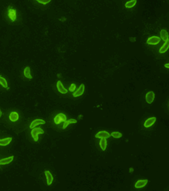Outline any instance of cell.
I'll return each mask as SVG.
<instances>
[{
	"instance_id": "cell-1",
	"label": "cell",
	"mask_w": 169,
	"mask_h": 191,
	"mask_svg": "<svg viewBox=\"0 0 169 191\" xmlns=\"http://www.w3.org/2000/svg\"><path fill=\"white\" fill-rule=\"evenodd\" d=\"M44 133V131L42 130L41 128H35L32 129L31 131V135L33 139L35 141L37 142L38 140V135L39 134H42Z\"/></svg>"
},
{
	"instance_id": "cell-2",
	"label": "cell",
	"mask_w": 169,
	"mask_h": 191,
	"mask_svg": "<svg viewBox=\"0 0 169 191\" xmlns=\"http://www.w3.org/2000/svg\"><path fill=\"white\" fill-rule=\"evenodd\" d=\"M67 120V117L65 114L64 113H59L57 115H56V116L54 118V121L55 122V124H60L62 121H66Z\"/></svg>"
},
{
	"instance_id": "cell-3",
	"label": "cell",
	"mask_w": 169,
	"mask_h": 191,
	"mask_svg": "<svg viewBox=\"0 0 169 191\" xmlns=\"http://www.w3.org/2000/svg\"><path fill=\"white\" fill-rule=\"evenodd\" d=\"M161 41V39L157 36H152L149 38L147 41V43L150 45H157Z\"/></svg>"
},
{
	"instance_id": "cell-4",
	"label": "cell",
	"mask_w": 169,
	"mask_h": 191,
	"mask_svg": "<svg viewBox=\"0 0 169 191\" xmlns=\"http://www.w3.org/2000/svg\"><path fill=\"white\" fill-rule=\"evenodd\" d=\"M95 137L97 138H108L110 137V134L107 131H102L98 132L95 135Z\"/></svg>"
},
{
	"instance_id": "cell-5",
	"label": "cell",
	"mask_w": 169,
	"mask_h": 191,
	"mask_svg": "<svg viewBox=\"0 0 169 191\" xmlns=\"http://www.w3.org/2000/svg\"><path fill=\"white\" fill-rule=\"evenodd\" d=\"M45 124V121L41 119H36L34 120L30 125V128L31 129H34L35 127L39 125H44Z\"/></svg>"
},
{
	"instance_id": "cell-6",
	"label": "cell",
	"mask_w": 169,
	"mask_h": 191,
	"mask_svg": "<svg viewBox=\"0 0 169 191\" xmlns=\"http://www.w3.org/2000/svg\"><path fill=\"white\" fill-rule=\"evenodd\" d=\"M155 98V94L153 92L150 91L148 92L146 95V101L148 104H151Z\"/></svg>"
},
{
	"instance_id": "cell-7",
	"label": "cell",
	"mask_w": 169,
	"mask_h": 191,
	"mask_svg": "<svg viewBox=\"0 0 169 191\" xmlns=\"http://www.w3.org/2000/svg\"><path fill=\"white\" fill-rule=\"evenodd\" d=\"M157 118L156 117H152L148 118L144 122V126L145 128H149L152 126L156 122Z\"/></svg>"
},
{
	"instance_id": "cell-8",
	"label": "cell",
	"mask_w": 169,
	"mask_h": 191,
	"mask_svg": "<svg viewBox=\"0 0 169 191\" xmlns=\"http://www.w3.org/2000/svg\"><path fill=\"white\" fill-rule=\"evenodd\" d=\"M84 89H85V86H84V85L83 84L81 85L79 89L75 92L73 93V96L74 97H77L80 96H81L83 94Z\"/></svg>"
},
{
	"instance_id": "cell-9",
	"label": "cell",
	"mask_w": 169,
	"mask_h": 191,
	"mask_svg": "<svg viewBox=\"0 0 169 191\" xmlns=\"http://www.w3.org/2000/svg\"><path fill=\"white\" fill-rule=\"evenodd\" d=\"M147 183H148L147 180H139L136 183L135 185V187L136 189H140V188H143L147 185Z\"/></svg>"
},
{
	"instance_id": "cell-10",
	"label": "cell",
	"mask_w": 169,
	"mask_h": 191,
	"mask_svg": "<svg viewBox=\"0 0 169 191\" xmlns=\"http://www.w3.org/2000/svg\"><path fill=\"white\" fill-rule=\"evenodd\" d=\"M56 87H57L58 90L59 92H60L62 94H65L68 93V90L66 89L63 86L62 82L61 81H58L57 84H56Z\"/></svg>"
},
{
	"instance_id": "cell-11",
	"label": "cell",
	"mask_w": 169,
	"mask_h": 191,
	"mask_svg": "<svg viewBox=\"0 0 169 191\" xmlns=\"http://www.w3.org/2000/svg\"><path fill=\"white\" fill-rule=\"evenodd\" d=\"M45 174L47 180V184L48 186H50L52 183L53 180V176L49 171H45Z\"/></svg>"
},
{
	"instance_id": "cell-12",
	"label": "cell",
	"mask_w": 169,
	"mask_h": 191,
	"mask_svg": "<svg viewBox=\"0 0 169 191\" xmlns=\"http://www.w3.org/2000/svg\"><path fill=\"white\" fill-rule=\"evenodd\" d=\"M8 16L12 21H15L16 18V10L13 9H10L8 11Z\"/></svg>"
},
{
	"instance_id": "cell-13",
	"label": "cell",
	"mask_w": 169,
	"mask_h": 191,
	"mask_svg": "<svg viewBox=\"0 0 169 191\" xmlns=\"http://www.w3.org/2000/svg\"><path fill=\"white\" fill-rule=\"evenodd\" d=\"M14 158V156H11L8 158H6L5 159H3L2 160H0V165H6V164H8L10 163H11Z\"/></svg>"
},
{
	"instance_id": "cell-14",
	"label": "cell",
	"mask_w": 169,
	"mask_h": 191,
	"mask_svg": "<svg viewBox=\"0 0 169 191\" xmlns=\"http://www.w3.org/2000/svg\"><path fill=\"white\" fill-rule=\"evenodd\" d=\"M19 118V115L16 112H12L9 115V119L12 122L16 121Z\"/></svg>"
},
{
	"instance_id": "cell-15",
	"label": "cell",
	"mask_w": 169,
	"mask_h": 191,
	"mask_svg": "<svg viewBox=\"0 0 169 191\" xmlns=\"http://www.w3.org/2000/svg\"><path fill=\"white\" fill-rule=\"evenodd\" d=\"M12 138L11 137L6 138L3 139H0V146H6L8 145L12 141Z\"/></svg>"
},
{
	"instance_id": "cell-16",
	"label": "cell",
	"mask_w": 169,
	"mask_h": 191,
	"mask_svg": "<svg viewBox=\"0 0 169 191\" xmlns=\"http://www.w3.org/2000/svg\"><path fill=\"white\" fill-rule=\"evenodd\" d=\"M24 75L28 79H32L33 77L31 75V70L30 67H26L24 70Z\"/></svg>"
},
{
	"instance_id": "cell-17",
	"label": "cell",
	"mask_w": 169,
	"mask_h": 191,
	"mask_svg": "<svg viewBox=\"0 0 169 191\" xmlns=\"http://www.w3.org/2000/svg\"><path fill=\"white\" fill-rule=\"evenodd\" d=\"M161 37L162 39L165 42L169 40V34L167 31L165 30H162L161 31Z\"/></svg>"
},
{
	"instance_id": "cell-18",
	"label": "cell",
	"mask_w": 169,
	"mask_h": 191,
	"mask_svg": "<svg viewBox=\"0 0 169 191\" xmlns=\"http://www.w3.org/2000/svg\"><path fill=\"white\" fill-rule=\"evenodd\" d=\"M169 47V40H168L167 41L165 42L164 44L162 46V47L160 49V52L161 53H164L166 52Z\"/></svg>"
},
{
	"instance_id": "cell-19",
	"label": "cell",
	"mask_w": 169,
	"mask_h": 191,
	"mask_svg": "<svg viewBox=\"0 0 169 191\" xmlns=\"http://www.w3.org/2000/svg\"><path fill=\"white\" fill-rule=\"evenodd\" d=\"M77 122V120L75 119H69L68 120H66V121H65L64 124L63 125V129H65L69 125V124H75L76 123V122Z\"/></svg>"
},
{
	"instance_id": "cell-20",
	"label": "cell",
	"mask_w": 169,
	"mask_h": 191,
	"mask_svg": "<svg viewBox=\"0 0 169 191\" xmlns=\"http://www.w3.org/2000/svg\"><path fill=\"white\" fill-rule=\"evenodd\" d=\"M107 140L106 139L102 138L100 141V146L103 151H105L107 147Z\"/></svg>"
},
{
	"instance_id": "cell-21",
	"label": "cell",
	"mask_w": 169,
	"mask_h": 191,
	"mask_svg": "<svg viewBox=\"0 0 169 191\" xmlns=\"http://www.w3.org/2000/svg\"><path fill=\"white\" fill-rule=\"evenodd\" d=\"M136 3H137L136 0H132V1H130L126 2L125 5V6L126 8H131L133 7L136 5Z\"/></svg>"
},
{
	"instance_id": "cell-22",
	"label": "cell",
	"mask_w": 169,
	"mask_h": 191,
	"mask_svg": "<svg viewBox=\"0 0 169 191\" xmlns=\"http://www.w3.org/2000/svg\"><path fill=\"white\" fill-rule=\"evenodd\" d=\"M0 85H1L3 87L5 88H8V84L6 80L2 76H0Z\"/></svg>"
},
{
	"instance_id": "cell-23",
	"label": "cell",
	"mask_w": 169,
	"mask_h": 191,
	"mask_svg": "<svg viewBox=\"0 0 169 191\" xmlns=\"http://www.w3.org/2000/svg\"><path fill=\"white\" fill-rule=\"evenodd\" d=\"M110 136H112L113 137L115 138H119L122 137V134L121 133L118 132H113L111 134Z\"/></svg>"
},
{
	"instance_id": "cell-24",
	"label": "cell",
	"mask_w": 169,
	"mask_h": 191,
	"mask_svg": "<svg viewBox=\"0 0 169 191\" xmlns=\"http://www.w3.org/2000/svg\"><path fill=\"white\" fill-rule=\"evenodd\" d=\"M37 2L39 3L43 4H46L50 2V0H37Z\"/></svg>"
},
{
	"instance_id": "cell-25",
	"label": "cell",
	"mask_w": 169,
	"mask_h": 191,
	"mask_svg": "<svg viewBox=\"0 0 169 191\" xmlns=\"http://www.w3.org/2000/svg\"><path fill=\"white\" fill-rule=\"evenodd\" d=\"M75 89H76V85L74 84H72L69 88V91L70 92H74Z\"/></svg>"
},
{
	"instance_id": "cell-26",
	"label": "cell",
	"mask_w": 169,
	"mask_h": 191,
	"mask_svg": "<svg viewBox=\"0 0 169 191\" xmlns=\"http://www.w3.org/2000/svg\"><path fill=\"white\" fill-rule=\"evenodd\" d=\"M165 66L166 68H169V64H166L165 65Z\"/></svg>"
},
{
	"instance_id": "cell-27",
	"label": "cell",
	"mask_w": 169,
	"mask_h": 191,
	"mask_svg": "<svg viewBox=\"0 0 169 191\" xmlns=\"http://www.w3.org/2000/svg\"><path fill=\"white\" fill-rule=\"evenodd\" d=\"M134 171V169L133 168H130V172H133Z\"/></svg>"
},
{
	"instance_id": "cell-28",
	"label": "cell",
	"mask_w": 169,
	"mask_h": 191,
	"mask_svg": "<svg viewBox=\"0 0 169 191\" xmlns=\"http://www.w3.org/2000/svg\"><path fill=\"white\" fill-rule=\"evenodd\" d=\"M2 112L1 110V109H0V117H1V116H2Z\"/></svg>"
}]
</instances>
